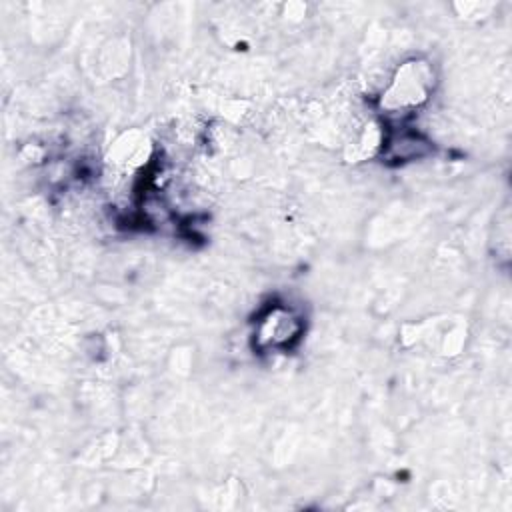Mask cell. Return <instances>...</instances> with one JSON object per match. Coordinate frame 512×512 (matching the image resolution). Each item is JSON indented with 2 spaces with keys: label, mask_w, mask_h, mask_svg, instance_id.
<instances>
[{
  "label": "cell",
  "mask_w": 512,
  "mask_h": 512,
  "mask_svg": "<svg viewBox=\"0 0 512 512\" xmlns=\"http://www.w3.org/2000/svg\"><path fill=\"white\" fill-rule=\"evenodd\" d=\"M432 86V74L426 64L422 62H408L398 76L388 86L386 94L382 96V104L390 110L418 106L428 98V90Z\"/></svg>",
  "instance_id": "6da1fadb"
}]
</instances>
